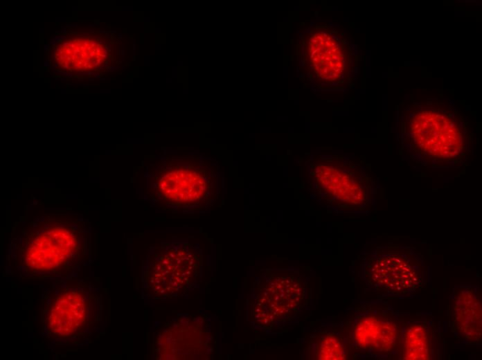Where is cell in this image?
<instances>
[{"label": "cell", "instance_id": "obj_1", "mask_svg": "<svg viewBox=\"0 0 482 360\" xmlns=\"http://www.w3.org/2000/svg\"><path fill=\"white\" fill-rule=\"evenodd\" d=\"M46 215L19 237L15 264L26 275L66 276L84 262L87 228L80 219Z\"/></svg>", "mask_w": 482, "mask_h": 360}, {"label": "cell", "instance_id": "obj_2", "mask_svg": "<svg viewBox=\"0 0 482 360\" xmlns=\"http://www.w3.org/2000/svg\"><path fill=\"white\" fill-rule=\"evenodd\" d=\"M44 298V325L53 338L77 339L97 323L98 296L86 283L60 286Z\"/></svg>", "mask_w": 482, "mask_h": 360}, {"label": "cell", "instance_id": "obj_3", "mask_svg": "<svg viewBox=\"0 0 482 360\" xmlns=\"http://www.w3.org/2000/svg\"><path fill=\"white\" fill-rule=\"evenodd\" d=\"M365 275L377 291L393 296H406L421 289L425 281L423 262L407 251L380 253L368 262Z\"/></svg>", "mask_w": 482, "mask_h": 360}, {"label": "cell", "instance_id": "obj_4", "mask_svg": "<svg viewBox=\"0 0 482 360\" xmlns=\"http://www.w3.org/2000/svg\"><path fill=\"white\" fill-rule=\"evenodd\" d=\"M353 325V341L357 348L373 355L389 356L400 352L405 318L383 304L370 307Z\"/></svg>", "mask_w": 482, "mask_h": 360}, {"label": "cell", "instance_id": "obj_5", "mask_svg": "<svg viewBox=\"0 0 482 360\" xmlns=\"http://www.w3.org/2000/svg\"><path fill=\"white\" fill-rule=\"evenodd\" d=\"M414 142L423 151L437 156H449L461 147L462 137L456 123L434 111H423L413 120Z\"/></svg>", "mask_w": 482, "mask_h": 360}, {"label": "cell", "instance_id": "obj_6", "mask_svg": "<svg viewBox=\"0 0 482 360\" xmlns=\"http://www.w3.org/2000/svg\"><path fill=\"white\" fill-rule=\"evenodd\" d=\"M451 331L465 345L481 343V300L476 286H456L449 298Z\"/></svg>", "mask_w": 482, "mask_h": 360}, {"label": "cell", "instance_id": "obj_7", "mask_svg": "<svg viewBox=\"0 0 482 360\" xmlns=\"http://www.w3.org/2000/svg\"><path fill=\"white\" fill-rule=\"evenodd\" d=\"M440 333L432 318H412L406 323L402 340L401 359H431L439 352Z\"/></svg>", "mask_w": 482, "mask_h": 360}, {"label": "cell", "instance_id": "obj_8", "mask_svg": "<svg viewBox=\"0 0 482 360\" xmlns=\"http://www.w3.org/2000/svg\"><path fill=\"white\" fill-rule=\"evenodd\" d=\"M317 352L319 359H344L346 351L338 336L328 334L320 341Z\"/></svg>", "mask_w": 482, "mask_h": 360}]
</instances>
